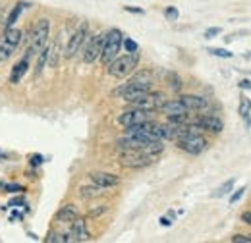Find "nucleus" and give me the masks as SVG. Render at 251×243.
Wrapping results in <instances>:
<instances>
[{"label": "nucleus", "instance_id": "1", "mask_svg": "<svg viewBox=\"0 0 251 243\" xmlns=\"http://www.w3.org/2000/svg\"><path fill=\"white\" fill-rule=\"evenodd\" d=\"M149 91H151V72L141 70V72H137L135 75H131L124 85L116 87V89L112 91V95L124 98L126 102H131V100L139 98L141 95H145V93H149Z\"/></svg>", "mask_w": 251, "mask_h": 243}, {"label": "nucleus", "instance_id": "2", "mask_svg": "<svg viewBox=\"0 0 251 243\" xmlns=\"http://www.w3.org/2000/svg\"><path fill=\"white\" fill-rule=\"evenodd\" d=\"M49 35H50V22H49L47 18H43V20H39V22L33 25L31 33H29V47H27V50H25V58L37 56V54L47 47Z\"/></svg>", "mask_w": 251, "mask_h": 243}, {"label": "nucleus", "instance_id": "3", "mask_svg": "<svg viewBox=\"0 0 251 243\" xmlns=\"http://www.w3.org/2000/svg\"><path fill=\"white\" fill-rule=\"evenodd\" d=\"M176 145H178V149H182V151L188 152V154H201V152L209 147L207 139L201 133H195V131H188L186 129V123H182V133L178 135Z\"/></svg>", "mask_w": 251, "mask_h": 243}, {"label": "nucleus", "instance_id": "4", "mask_svg": "<svg viewBox=\"0 0 251 243\" xmlns=\"http://www.w3.org/2000/svg\"><path fill=\"white\" fill-rule=\"evenodd\" d=\"M122 43H124V33L120 29L114 27V29L104 33V47H102V52H100V62L104 66H108L114 58L120 56Z\"/></svg>", "mask_w": 251, "mask_h": 243}, {"label": "nucleus", "instance_id": "5", "mask_svg": "<svg viewBox=\"0 0 251 243\" xmlns=\"http://www.w3.org/2000/svg\"><path fill=\"white\" fill-rule=\"evenodd\" d=\"M139 64V52H127L124 56H118L110 62L106 68H108V73L116 79H122V77H127Z\"/></svg>", "mask_w": 251, "mask_h": 243}, {"label": "nucleus", "instance_id": "6", "mask_svg": "<svg viewBox=\"0 0 251 243\" xmlns=\"http://www.w3.org/2000/svg\"><path fill=\"white\" fill-rule=\"evenodd\" d=\"M155 160L153 154L137 149H124L120 151V164L124 168H145Z\"/></svg>", "mask_w": 251, "mask_h": 243}, {"label": "nucleus", "instance_id": "7", "mask_svg": "<svg viewBox=\"0 0 251 243\" xmlns=\"http://www.w3.org/2000/svg\"><path fill=\"white\" fill-rule=\"evenodd\" d=\"M87 39H89V25H87V24H81L77 29L72 33V37L68 39L64 56H66V58H74V56L83 49V45H85Z\"/></svg>", "mask_w": 251, "mask_h": 243}, {"label": "nucleus", "instance_id": "8", "mask_svg": "<svg viewBox=\"0 0 251 243\" xmlns=\"http://www.w3.org/2000/svg\"><path fill=\"white\" fill-rule=\"evenodd\" d=\"M164 95L157 91H149L145 95H141L139 98L127 102L131 108H141V110H149V112H155V110H160V106L164 104Z\"/></svg>", "mask_w": 251, "mask_h": 243}, {"label": "nucleus", "instance_id": "9", "mask_svg": "<svg viewBox=\"0 0 251 243\" xmlns=\"http://www.w3.org/2000/svg\"><path fill=\"white\" fill-rule=\"evenodd\" d=\"M102 47H104V33L89 37L85 41V45H83V62L85 64H93L95 60H99L100 52H102Z\"/></svg>", "mask_w": 251, "mask_h": 243}, {"label": "nucleus", "instance_id": "10", "mask_svg": "<svg viewBox=\"0 0 251 243\" xmlns=\"http://www.w3.org/2000/svg\"><path fill=\"white\" fill-rule=\"evenodd\" d=\"M149 120H153V116H151L149 110L131 108V106H129V110H126V112H122V114L118 116V123H120L122 127H129V125L143 123V122H149Z\"/></svg>", "mask_w": 251, "mask_h": 243}, {"label": "nucleus", "instance_id": "11", "mask_svg": "<svg viewBox=\"0 0 251 243\" xmlns=\"http://www.w3.org/2000/svg\"><path fill=\"white\" fill-rule=\"evenodd\" d=\"M162 114H166L168 118H176V116H188L189 108L180 100V98H172V100H164V104L160 106Z\"/></svg>", "mask_w": 251, "mask_h": 243}, {"label": "nucleus", "instance_id": "12", "mask_svg": "<svg viewBox=\"0 0 251 243\" xmlns=\"http://www.w3.org/2000/svg\"><path fill=\"white\" fill-rule=\"evenodd\" d=\"M195 123L203 129V131H213V133H220L222 129H224V123L220 118L217 116H211V114H205V116H197L195 118Z\"/></svg>", "mask_w": 251, "mask_h": 243}, {"label": "nucleus", "instance_id": "13", "mask_svg": "<svg viewBox=\"0 0 251 243\" xmlns=\"http://www.w3.org/2000/svg\"><path fill=\"white\" fill-rule=\"evenodd\" d=\"M91 182L102 189H108V187H116L120 183V178L116 174H110V172H93Z\"/></svg>", "mask_w": 251, "mask_h": 243}, {"label": "nucleus", "instance_id": "14", "mask_svg": "<svg viewBox=\"0 0 251 243\" xmlns=\"http://www.w3.org/2000/svg\"><path fill=\"white\" fill-rule=\"evenodd\" d=\"M72 238H74V242H89L91 240V234H89V230H87V224H85V220L79 216V218H75L74 222H72Z\"/></svg>", "mask_w": 251, "mask_h": 243}, {"label": "nucleus", "instance_id": "15", "mask_svg": "<svg viewBox=\"0 0 251 243\" xmlns=\"http://www.w3.org/2000/svg\"><path fill=\"white\" fill-rule=\"evenodd\" d=\"M180 100L189 108V112H197V110H205L209 106V100L197 95H182Z\"/></svg>", "mask_w": 251, "mask_h": 243}, {"label": "nucleus", "instance_id": "16", "mask_svg": "<svg viewBox=\"0 0 251 243\" xmlns=\"http://www.w3.org/2000/svg\"><path fill=\"white\" fill-rule=\"evenodd\" d=\"M27 70H29V58H22V60H18L14 64V68H12V72H10V83H20L22 79H24V75L27 73Z\"/></svg>", "mask_w": 251, "mask_h": 243}, {"label": "nucleus", "instance_id": "17", "mask_svg": "<svg viewBox=\"0 0 251 243\" xmlns=\"http://www.w3.org/2000/svg\"><path fill=\"white\" fill-rule=\"evenodd\" d=\"M75 218H79V211H77V207L75 205H64L60 207V211L56 213V220L58 222H64V224H72Z\"/></svg>", "mask_w": 251, "mask_h": 243}, {"label": "nucleus", "instance_id": "18", "mask_svg": "<svg viewBox=\"0 0 251 243\" xmlns=\"http://www.w3.org/2000/svg\"><path fill=\"white\" fill-rule=\"evenodd\" d=\"M29 6V2H18L12 10H10V14L6 16V22H4V29H8V27H14L16 25V22L20 20V16H22V12L25 10Z\"/></svg>", "mask_w": 251, "mask_h": 243}, {"label": "nucleus", "instance_id": "19", "mask_svg": "<svg viewBox=\"0 0 251 243\" xmlns=\"http://www.w3.org/2000/svg\"><path fill=\"white\" fill-rule=\"evenodd\" d=\"M2 39H6L8 43L20 47V43L24 41V31L22 29H16V27H8V29L2 31Z\"/></svg>", "mask_w": 251, "mask_h": 243}, {"label": "nucleus", "instance_id": "20", "mask_svg": "<svg viewBox=\"0 0 251 243\" xmlns=\"http://www.w3.org/2000/svg\"><path fill=\"white\" fill-rule=\"evenodd\" d=\"M102 193L104 191L99 185H81L79 187V197L81 199H95V197H100Z\"/></svg>", "mask_w": 251, "mask_h": 243}, {"label": "nucleus", "instance_id": "21", "mask_svg": "<svg viewBox=\"0 0 251 243\" xmlns=\"http://www.w3.org/2000/svg\"><path fill=\"white\" fill-rule=\"evenodd\" d=\"M49 52H50V49H49V47H45V49L37 54V62H35V77H37V75H41L43 68L47 66V62H49Z\"/></svg>", "mask_w": 251, "mask_h": 243}, {"label": "nucleus", "instance_id": "22", "mask_svg": "<svg viewBox=\"0 0 251 243\" xmlns=\"http://www.w3.org/2000/svg\"><path fill=\"white\" fill-rule=\"evenodd\" d=\"M18 47L16 45H12V43H8L6 39H2L0 37V62H6L12 54H14V50H16Z\"/></svg>", "mask_w": 251, "mask_h": 243}, {"label": "nucleus", "instance_id": "23", "mask_svg": "<svg viewBox=\"0 0 251 243\" xmlns=\"http://www.w3.org/2000/svg\"><path fill=\"white\" fill-rule=\"evenodd\" d=\"M238 112H240V116L246 120L248 123V127L251 125V120H250V112H251V100L248 97H242V100H240V108H238Z\"/></svg>", "mask_w": 251, "mask_h": 243}, {"label": "nucleus", "instance_id": "24", "mask_svg": "<svg viewBox=\"0 0 251 243\" xmlns=\"http://www.w3.org/2000/svg\"><path fill=\"white\" fill-rule=\"evenodd\" d=\"M164 16H166V20H168V22H178L180 12H178V8H176V6H166V8H164Z\"/></svg>", "mask_w": 251, "mask_h": 243}, {"label": "nucleus", "instance_id": "25", "mask_svg": "<svg viewBox=\"0 0 251 243\" xmlns=\"http://www.w3.org/2000/svg\"><path fill=\"white\" fill-rule=\"evenodd\" d=\"M234 182H236V180L232 178V180H228V182L222 183V185L219 187V191H217V197H224L226 193H230V191H232V187H234Z\"/></svg>", "mask_w": 251, "mask_h": 243}, {"label": "nucleus", "instance_id": "26", "mask_svg": "<svg viewBox=\"0 0 251 243\" xmlns=\"http://www.w3.org/2000/svg\"><path fill=\"white\" fill-rule=\"evenodd\" d=\"M2 187H4L6 193H24L25 191V187L20 185V183H4Z\"/></svg>", "mask_w": 251, "mask_h": 243}, {"label": "nucleus", "instance_id": "27", "mask_svg": "<svg viewBox=\"0 0 251 243\" xmlns=\"http://www.w3.org/2000/svg\"><path fill=\"white\" fill-rule=\"evenodd\" d=\"M122 49H126V52H137L139 50V47H137V43L133 41V39H126L124 37V43H122Z\"/></svg>", "mask_w": 251, "mask_h": 243}, {"label": "nucleus", "instance_id": "28", "mask_svg": "<svg viewBox=\"0 0 251 243\" xmlns=\"http://www.w3.org/2000/svg\"><path fill=\"white\" fill-rule=\"evenodd\" d=\"M209 52L213 56H219V58H232V52L226 49H209Z\"/></svg>", "mask_w": 251, "mask_h": 243}, {"label": "nucleus", "instance_id": "29", "mask_svg": "<svg viewBox=\"0 0 251 243\" xmlns=\"http://www.w3.org/2000/svg\"><path fill=\"white\" fill-rule=\"evenodd\" d=\"M8 209H16V207H25V199L20 195V197H14V199H10L8 201V205H6Z\"/></svg>", "mask_w": 251, "mask_h": 243}, {"label": "nucleus", "instance_id": "30", "mask_svg": "<svg viewBox=\"0 0 251 243\" xmlns=\"http://www.w3.org/2000/svg\"><path fill=\"white\" fill-rule=\"evenodd\" d=\"M244 193H246V187H240V189H236L234 193H232V197H230V205H236L242 197H244Z\"/></svg>", "mask_w": 251, "mask_h": 243}, {"label": "nucleus", "instance_id": "31", "mask_svg": "<svg viewBox=\"0 0 251 243\" xmlns=\"http://www.w3.org/2000/svg\"><path fill=\"white\" fill-rule=\"evenodd\" d=\"M43 162H45V156H43V154H31V156H29V164L35 166V168L41 166Z\"/></svg>", "mask_w": 251, "mask_h": 243}, {"label": "nucleus", "instance_id": "32", "mask_svg": "<svg viewBox=\"0 0 251 243\" xmlns=\"http://www.w3.org/2000/svg\"><path fill=\"white\" fill-rule=\"evenodd\" d=\"M104 213H106V205H99L97 209H91V211H89V216H91V218H97V216H100V214H104Z\"/></svg>", "mask_w": 251, "mask_h": 243}, {"label": "nucleus", "instance_id": "33", "mask_svg": "<svg viewBox=\"0 0 251 243\" xmlns=\"http://www.w3.org/2000/svg\"><path fill=\"white\" fill-rule=\"evenodd\" d=\"M222 29L220 27H209V29L205 31V39H215L217 35H220Z\"/></svg>", "mask_w": 251, "mask_h": 243}, {"label": "nucleus", "instance_id": "34", "mask_svg": "<svg viewBox=\"0 0 251 243\" xmlns=\"http://www.w3.org/2000/svg\"><path fill=\"white\" fill-rule=\"evenodd\" d=\"M45 242H47V243H56V242H60V236H58L56 232H49V236L45 238Z\"/></svg>", "mask_w": 251, "mask_h": 243}, {"label": "nucleus", "instance_id": "35", "mask_svg": "<svg viewBox=\"0 0 251 243\" xmlns=\"http://www.w3.org/2000/svg\"><path fill=\"white\" fill-rule=\"evenodd\" d=\"M232 243H251V236H234Z\"/></svg>", "mask_w": 251, "mask_h": 243}, {"label": "nucleus", "instance_id": "36", "mask_svg": "<svg viewBox=\"0 0 251 243\" xmlns=\"http://www.w3.org/2000/svg\"><path fill=\"white\" fill-rule=\"evenodd\" d=\"M124 10L126 12H129V14H139V16H141V14H145V10H143V8H133V6H126Z\"/></svg>", "mask_w": 251, "mask_h": 243}, {"label": "nucleus", "instance_id": "37", "mask_svg": "<svg viewBox=\"0 0 251 243\" xmlns=\"http://www.w3.org/2000/svg\"><path fill=\"white\" fill-rule=\"evenodd\" d=\"M170 79H172V83H170V85H172L174 89H180V77H178V75H174V73H170Z\"/></svg>", "mask_w": 251, "mask_h": 243}, {"label": "nucleus", "instance_id": "38", "mask_svg": "<svg viewBox=\"0 0 251 243\" xmlns=\"http://www.w3.org/2000/svg\"><path fill=\"white\" fill-rule=\"evenodd\" d=\"M158 222H160V226H166V228H168V226H172V220H170V218H166V216H160V220H158Z\"/></svg>", "mask_w": 251, "mask_h": 243}, {"label": "nucleus", "instance_id": "39", "mask_svg": "<svg viewBox=\"0 0 251 243\" xmlns=\"http://www.w3.org/2000/svg\"><path fill=\"white\" fill-rule=\"evenodd\" d=\"M238 85H240V89H251V81H250V79H242Z\"/></svg>", "mask_w": 251, "mask_h": 243}, {"label": "nucleus", "instance_id": "40", "mask_svg": "<svg viewBox=\"0 0 251 243\" xmlns=\"http://www.w3.org/2000/svg\"><path fill=\"white\" fill-rule=\"evenodd\" d=\"M242 220H244L246 224H250V226H251V211H248V213L242 214Z\"/></svg>", "mask_w": 251, "mask_h": 243}, {"label": "nucleus", "instance_id": "41", "mask_svg": "<svg viewBox=\"0 0 251 243\" xmlns=\"http://www.w3.org/2000/svg\"><path fill=\"white\" fill-rule=\"evenodd\" d=\"M18 218H24V214H22V213H12V216H10V220H18Z\"/></svg>", "mask_w": 251, "mask_h": 243}, {"label": "nucleus", "instance_id": "42", "mask_svg": "<svg viewBox=\"0 0 251 243\" xmlns=\"http://www.w3.org/2000/svg\"><path fill=\"white\" fill-rule=\"evenodd\" d=\"M0 158H4V154H2V152H0Z\"/></svg>", "mask_w": 251, "mask_h": 243}]
</instances>
